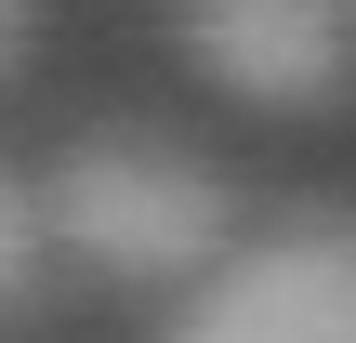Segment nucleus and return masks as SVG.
I'll use <instances>...</instances> for the list:
<instances>
[{"label":"nucleus","instance_id":"nucleus-1","mask_svg":"<svg viewBox=\"0 0 356 343\" xmlns=\"http://www.w3.org/2000/svg\"><path fill=\"white\" fill-rule=\"evenodd\" d=\"M40 185H53L66 264H92V278L159 291V278H211V264L238 251V198H225V172H211L198 145H159V132H92V145L40 159Z\"/></svg>","mask_w":356,"mask_h":343},{"label":"nucleus","instance_id":"nucleus-2","mask_svg":"<svg viewBox=\"0 0 356 343\" xmlns=\"http://www.w3.org/2000/svg\"><path fill=\"white\" fill-rule=\"evenodd\" d=\"M172 343H356V225L291 212V225L238 238L211 278H185Z\"/></svg>","mask_w":356,"mask_h":343},{"label":"nucleus","instance_id":"nucleus-3","mask_svg":"<svg viewBox=\"0 0 356 343\" xmlns=\"http://www.w3.org/2000/svg\"><path fill=\"white\" fill-rule=\"evenodd\" d=\"M185 66L238 106H330L356 79V0H185Z\"/></svg>","mask_w":356,"mask_h":343},{"label":"nucleus","instance_id":"nucleus-4","mask_svg":"<svg viewBox=\"0 0 356 343\" xmlns=\"http://www.w3.org/2000/svg\"><path fill=\"white\" fill-rule=\"evenodd\" d=\"M53 251H66V225H53V185H40V159H26V172H0V304H13V317L53 291Z\"/></svg>","mask_w":356,"mask_h":343},{"label":"nucleus","instance_id":"nucleus-5","mask_svg":"<svg viewBox=\"0 0 356 343\" xmlns=\"http://www.w3.org/2000/svg\"><path fill=\"white\" fill-rule=\"evenodd\" d=\"M0 40L26 53V40H40V0H0Z\"/></svg>","mask_w":356,"mask_h":343}]
</instances>
